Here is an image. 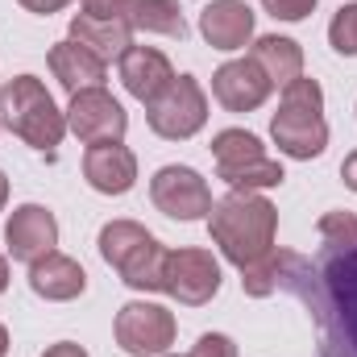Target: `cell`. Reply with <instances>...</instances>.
I'll return each mask as SVG.
<instances>
[{
    "instance_id": "1",
    "label": "cell",
    "mask_w": 357,
    "mask_h": 357,
    "mask_svg": "<svg viewBox=\"0 0 357 357\" xmlns=\"http://www.w3.org/2000/svg\"><path fill=\"white\" fill-rule=\"evenodd\" d=\"M208 233L220 245V254L237 270L262 262L274 250L278 237V208L270 204L262 191H229L225 199L212 204Z\"/></svg>"
},
{
    "instance_id": "2",
    "label": "cell",
    "mask_w": 357,
    "mask_h": 357,
    "mask_svg": "<svg viewBox=\"0 0 357 357\" xmlns=\"http://www.w3.org/2000/svg\"><path fill=\"white\" fill-rule=\"evenodd\" d=\"M270 137L287 158L312 162L328 146V121H324V91L316 79H291L282 88L278 112L270 116Z\"/></svg>"
},
{
    "instance_id": "3",
    "label": "cell",
    "mask_w": 357,
    "mask_h": 357,
    "mask_svg": "<svg viewBox=\"0 0 357 357\" xmlns=\"http://www.w3.org/2000/svg\"><path fill=\"white\" fill-rule=\"evenodd\" d=\"M100 258L121 274L125 287L133 291H162V270H167V245L137 220H108L96 237Z\"/></svg>"
},
{
    "instance_id": "4",
    "label": "cell",
    "mask_w": 357,
    "mask_h": 357,
    "mask_svg": "<svg viewBox=\"0 0 357 357\" xmlns=\"http://www.w3.org/2000/svg\"><path fill=\"white\" fill-rule=\"evenodd\" d=\"M4 125L33 150L54 154L63 133H67V112L54 104V96L38 75H17L13 84H4Z\"/></svg>"
},
{
    "instance_id": "5",
    "label": "cell",
    "mask_w": 357,
    "mask_h": 357,
    "mask_svg": "<svg viewBox=\"0 0 357 357\" xmlns=\"http://www.w3.org/2000/svg\"><path fill=\"white\" fill-rule=\"evenodd\" d=\"M146 121L158 137L187 142L208 125V96L195 75H175V84L162 91L154 104H146Z\"/></svg>"
},
{
    "instance_id": "6",
    "label": "cell",
    "mask_w": 357,
    "mask_h": 357,
    "mask_svg": "<svg viewBox=\"0 0 357 357\" xmlns=\"http://www.w3.org/2000/svg\"><path fill=\"white\" fill-rule=\"evenodd\" d=\"M112 333H116V345H121L125 354H133V357H162L171 345H175L178 324H175V316H171L162 303L133 299V303H125V307L116 312Z\"/></svg>"
},
{
    "instance_id": "7",
    "label": "cell",
    "mask_w": 357,
    "mask_h": 357,
    "mask_svg": "<svg viewBox=\"0 0 357 357\" xmlns=\"http://www.w3.org/2000/svg\"><path fill=\"white\" fill-rule=\"evenodd\" d=\"M150 199H154V208L162 216L183 220V225L212 216V187H208V178L199 171H191V167H178V162L162 167L150 178Z\"/></svg>"
},
{
    "instance_id": "8",
    "label": "cell",
    "mask_w": 357,
    "mask_h": 357,
    "mask_svg": "<svg viewBox=\"0 0 357 357\" xmlns=\"http://www.w3.org/2000/svg\"><path fill=\"white\" fill-rule=\"evenodd\" d=\"M67 129L88 142V146H104V142H121L129 129V112L121 108V100L104 88H84L71 96L67 104Z\"/></svg>"
},
{
    "instance_id": "9",
    "label": "cell",
    "mask_w": 357,
    "mask_h": 357,
    "mask_svg": "<svg viewBox=\"0 0 357 357\" xmlns=\"http://www.w3.org/2000/svg\"><path fill=\"white\" fill-rule=\"evenodd\" d=\"M162 291L183 307H204L220 291V262L208 250H171L162 270Z\"/></svg>"
},
{
    "instance_id": "10",
    "label": "cell",
    "mask_w": 357,
    "mask_h": 357,
    "mask_svg": "<svg viewBox=\"0 0 357 357\" xmlns=\"http://www.w3.org/2000/svg\"><path fill=\"white\" fill-rule=\"evenodd\" d=\"M4 245L13 254V262H38L59 245V220L50 208L42 204H21L13 208L8 225H4Z\"/></svg>"
},
{
    "instance_id": "11",
    "label": "cell",
    "mask_w": 357,
    "mask_h": 357,
    "mask_svg": "<svg viewBox=\"0 0 357 357\" xmlns=\"http://www.w3.org/2000/svg\"><path fill=\"white\" fill-rule=\"evenodd\" d=\"M270 91L274 88H270V79L262 75V67L254 59H233V63H225L212 75V96L229 112H254V108H262Z\"/></svg>"
},
{
    "instance_id": "12",
    "label": "cell",
    "mask_w": 357,
    "mask_h": 357,
    "mask_svg": "<svg viewBox=\"0 0 357 357\" xmlns=\"http://www.w3.org/2000/svg\"><path fill=\"white\" fill-rule=\"evenodd\" d=\"M84 178L91 191L100 195H125L137 183V154L121 142H104V146H88L84 154Z\"/></svg>"
},
{
    "instance_id": "13",
    "label": "cell",
    "mask_w": 357,
    "mask_h": 357,
    "mask_svg": "<svg viewBox=\"0 0 357 357\" xmlns=\"http://www.w3.org/2000/svg\"><path fill=\"white\" fill-rule=\"evenodd\" d=\"M121 84H125V91H129L133 100L154 104L162 91L175 84V67H171V59H167L162 50H154V46H129L125 59H121Z\"/></svg>"
},
{
    "instance_id": "14",
    "label": "cell",
    "mask_w": 357,
    "mask_h": 357,
    "mask_svg": "<svg viewBox=\"0 0 357 357\" xmlns=\"http://www.w3.org/2000/svg\"><path fill=\"white\" fill-rule=\"evenodd\" d=\"M199 33L212 50H241L254 38V8L245 0H212L199 13Z\"/></svg>"
},
{
    "instance_id": "15",
    "label": "cell",
    "mask_w": 357,
    "mask_h": 357,
    "mask_svg": "<svg viewBox=\"0 0 357 357\" xmlns=\"http://www.w3.org/2000/svg\"><path fill=\"white\" fill-rule=\"evenodd\" d=\"M29 291L50 299V303H71V299H79L88 291V274L75 258L50 250L46 258L29 262Z\"/></svg>"
},
{
    "instance_id": "16",
    "label": "cell",
    "mask_w": 357,
    "mask_h": 357,
    "mask_svg": "<svg viewBox=\"0 0 357 357\" xmlns=\"http://www.w3.org/2000/svg\"><path fill=\"white\" fill-rule=\"evenodd\" d=\"M320 274L341 307V324H345V341L357 349V250H324Z\"/></svg>"
},
{
    "instance_id": "17",
    "label": "cell",
    "mask_w": 357,
    "mask_h": 357,
    "mask_svg": "<svg viewBox=\"0 0 357 357\" xmlns=\"http://www.w3.org/2000/svg\"><path fill=\"white\" fill-rule=\"evenodd\" d=\"M46 63H50L54 79L71 91V96L84 91V88H104V79H108V63H100L88 46H79L71 38L67 42H54L50 54H46Z\"/></svg>"
},
{
    "instance_id": "18",
    "label": "cell",
    "mask_w": 357,
    "mask_h": 357,
    "mask_svg": "<svg viewBox=\"0 0 357 357\" xmlns=\"http://www.w3.org/2000/svg\"><path fill=\"white\" fill-rule=\"evenodd\" d=\"M71 42L88 46L100 63H112V59L121 63L125 50L133 46V25H129V17H112V21H104V17H88V13H79V17H71Z\"/></svg>"
},
{
    "instance_id": "19",
    "label": "cell",
    "mask_w": 357,
    "mask_h": 357,
    "mask_svg": "<svg viewBox=\"0 0 357 357\" xmlns=\"http://www.w3.org/2000/svg\"><path fill=\"white\" fill-rule=\"evenodd\" d=\"M250 59L262 67V75L270 79V88H287L291 79L303 75V46L295 38H278V33H266L250 46Z\"/></svg>"
},
{
    "instance_id": "20",
    "label": "cell",
    "mask_w": 357,
    "mask_h": 357,
    "mask_svg": "<svg viewBox=\"0 0 357 357\" xmlns=\"http://www.w3.org/2000/svg\"><path fill=\"white\" fill-rule=\"evenodd\" d=\"M129 25L142 33H162V38H187V17L178 0H133L129 4Z\"/></svg>"
},
{
    "instance_id": "21",
    "label": "cell",
    "mask_w": 357,
    "mask_h": 357,
    "mask_svg": "<svg viewBox=\"0 0 357 357\" xmlns=\"http://www.w3.org/2000/svg\"><path fill=\"white\" fill-rule=\"evenodd\" d=\"M216 178H225L233 191H266V187H282L287 171H282L270 154H262V158H254V162H241V167L216 171Z\"/></svg>"
},
{
    "instance_id": "22",
    "label": "cell",
    "mask_w": 357,
    "mask_h": 357,
    "mask_svg": "<svg viewBox=\"0 0 357 357\" xmlns=\"http://www.w3.org/2000/svg\"><path fill=\"white\" fill-rule=\"evenodd\" d=\"M262 142L245 129H220L212 137V158H216V171H229V167H241V162H254L262 158Z\"/></svg>"
},
{
    "instance_id": "23",
    "label": "cell",
    "mask_w": 357,
    "mask_h": 357,
    "mask_svg": "<svg viewBox=\"0 0 357 357\" xmlns=\"http://www.w3.org/2000/svg\"><path fill=\"white\" fill-rule=\"evenodd\" d=\"M316 229L324 250H357V212H324Z\"/></svg>"
},
{
    "instance_id": "24",
    "label": "cell",
    "mask_w": 357,
    "mask_h": 357,
    "mask_svg": "<svg viewBox=\"0 0 357 357\" xmlns=\"http://www.w3.org/2000/svg\"><path fill=\"white\" fill-rule=\"evenodd\" d=\"M328 42H333L337 54H349V59L357 54V4L337 8V17L328 25Z\"/></svg>"
},
{
    "instance_id": "25",
    "label": "cell",
    "mask_w": 357,
    "mask_h": 357,
    "mask_svg": "<svg viewBox=\"0 0 357 357\" xmlns=\"http://www.w3.org/2000/svg\"><path fill=\"white\" fill-rule=\"evenodd\" d=\"M316 4L320 0H262V8H266L274 21H303V17L316 13Z\"/></svg>"
},
{
    "instance_id": "26",
    "label": "cell",
    "mask_w": 357,
    "mask_h": 357,
    "mask_svg": "<svg viewBox=\"0 0 357 357\" xmlns=\"http://www.w3.org/2000/svg\"><path fill=\"white\" fill-rule=\"evenodd\" d=\"M187 357H237V345H233V337H225V333H204V337L191 345Z\"/></svg>"
},
{
    "instance_id": "27",
    "label": "cell",
    "mask_w": 357,
    "mask_h": 357,
    "mask_svg": "<svg viewBox=\"0 0 357 357\" xmlns=\"http://www.w3.org/2000/svg\"><path fill=\"white\" fill-rule=\"evenodd\" d=\"M79 4H84L88 17L112 21V17H129V4H133V0H79Z\"/></svg>"
},
{
    "instance_id": "28",
    "label": "cell",
    "mask_w": 357,
    "mask_h": 357,
    "mask_svg": "<svg viewBox=\"0 0 357 357\" xmlns=\"http://www.w3.org/2000/svg\"><path fill=\"white\" fill-rule=\"evenodd\" d=\"M25 13H38V17H50V13H59V8H67L71 0H17Z\"/></svg>"
},
{
    "instance_id": "29",
    "label": "cell",
    "mask_w": 357,
    "mask_h": 357,
    "mask_svg": "<svg viewBox=\"0 0 357 357\" xmlns=\"http://www.w3.org/2000/svg\"><path fill=\"white\" fill-rule=\"evenodd\" d=\"M42 357H88V349L75 345V341H59V345H50Z\"/></svg>"
},
{
    "instance_id": "30",
    "label": "cell",
    "mask_w": 357,
    "mask_h": 357,
    "mask_svg": "<svg viewBox=\"0 0 357 357\" xmlns=\"http://www.w3.org/2000/svg\"><path fill=\"white\" fill-rule=\"evenodd\" d=\"M341 178H345V187H349V191H357V150L341 162Z\"/></svg>"
},
{
    "instance_id": "31",
    "label": "cell",
    "mask_w": 357,
    "mask_h": 357,
    "mask_svg": "<svg viewBox=\"0 0 357 357\" xmlns=\"http://www.w3.org/2000/svg\"><path fill=\"white\" fill-rule=\"evenodd\" d=\"M4 204H8V178H4V171H0V212H4Z\"/></svg>"
},
{
    "instance_id": "32",
    "label": "cell",
    "mask_w": 357,
    "mask_h": 357,
    "mask_svg": "<svg viewBox=\"0 0 357 357\" xmlns=\"http://www.w3.org/2000/svg\"><path fill=\"white\" fill-rule=\"evenodd\" d=\"M4 287H8V262L0 258V295H4Z\"/></svg>"
},
{
    "instance_id": "33",
    "label": "cell",
    "mask_w": 357,
    "mask_h": 357,
    "mask_svg": "<svg viewBox=\"0 0 357 357\" xmlns=\"http://www.w3.org/2000/svg\"><path fill=\"white\" fill-rule=\"evenodd\" d=\"M8 354V328H4V324H0V357Z\"/></svg>"
},
{
    "instance_id": "34",
    "label": "cell",
    "mask_w": 357,
    "mask_h": 357,
    "mask_svg": "<svg viewBox=\"0 0 357 357\" xmlns=\"http://www.w3.org/2000/svg\"><path fill=\"white\" fill-rule=\"evenodd\" d=\"M0 96H4V84H0Z\"/></svg>"
},
{
    "instance_id": "35",
    "label": "cell",
    "mask_w": 357,
    "mask_h": 357,
    "mask_svg": "<svg viewBox=\"0 0 357 357\" xmlns=\"http://www.w3.org/2000/svg\"><path fill=\"white\" fill-rule=\"evenodd\" d=\"M162 357H171V354H162Z\"/></svg>"
},
{
    "instance_id": "36",
    "label": "cell",
    "mask_w": 357,
    "mask_h": 357,
    "mask_svg": "<svg viewBox=\"0 0 357 357\" xmlns=\"http://www.w3.org/2000/svg\"><path fill=\"white\" fill-rule=\"evenodd\" d=\"M0 125H4V121H0Z\"/></svg>"
}]
</instances>
